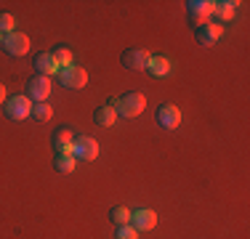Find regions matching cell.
I'll return each instance as SVG.
<instances>
[{
  "instance_id": "cell-24",
  "label": "cell",
  "mask_w": 250,
  "mask_h": 239,
  "mask_svg": "<svg viewBox=\"0 0 250 239\" xmlns=\"http://www.w3.org/2000/svg\"><path fill=\"white\" fill-rule=\"evenodd\" d=\"M0 43H3V35H0Z\"/></svg>"
},
{
  "instance_id": "cell-12",
  "label": "cell",
  "mask_w": 250,
  "mask_h": 239,
  "mask_svg": "<svg viewBox=\"0 0 250 239\" xmlns=\"http://www.w3.org/2000/svg\"><path fill=\"white\" fill-rule=\"evenodd\" d=\"M53 149H56V154H69L72 152V143H75V133L69 128H59L56 133H53Z\"/></svg>"
},
{
  "instance_id": "cell-18",
  "label": "cell",
  "mask_w": 250,
  "mask_h": 239,
  "mask_svg": "<svg viewBox=\"0 0 250 239\" xmlns=\"http://www.w3.org/2000/svg\"><path fill=\"white\" fill-rule=\"evenodd\" d=\"M51 56L56 59V64H59L62 69H64V67H72V51H69L67 45H56V48L51 51Z\"/></svg>"
},
{
  "instance_id": "cell-16",
  "label": "cell",
  "mask_w": 250,
  "mask_h": 239,
  "mask_svg": "<svg viewBox=\"0 0 250 239\" xmlns=\"http://www.w3.org/2000/svg\"><path fill=\"white\" fill-rule=\"evenodd\" d=\"M115 120H117V112L112 109L109 104H106V106H99V109L93 112V122H96L99 128H112V125H115Z\"/></svg>"
},
{
  "instance_id": "cell-22",
  "label": "cell",
  "mask_w": 250,
  "mask_h": 239,
  "mask_svg": "<svg viewBox=\"0 0 250 239\" xmlns=\"http://www.w3.org/2000/svg\"><path fill=\"white\" fill-rule=\"evenodd\" d=\"M16 27V19L11 14H0V35H11Z\"/></svg>"
},
{
  "instance_id": "cell-5",
  "label": "cell",
  "mask_w": 250,
  "mask_h": 239,
  "mask_svg": "<svg viewBox=\"0 0 250 239\" xmlns=\"http://www.w3.org/2000/svg\"><path fill=\"white\" fill-rule=\"evenodd\" d=\"M69 154H72L75 159H80V162H93V159L99 157V143H96V139H91V136H80V139H75Z\"/></svg>"
},
{
  "instance_id": "cell-3",
  "label": "cell",
  "mask_w": 250,
  "mask_h": 239,
  "mask_svg": "<svg viewBox=\"0 0 250 239\" xmlns=\"http://www.w3.org/2000/svg\"><path fill=\"white\" fill-rule=\"evenodd\" d=\"M59 82H62L67 91H80V88L88 85V72L83 67H77V64L64 67V69H59Z\"/></svg>"
},
{
  "instance_id": "cell-2",
  "label": "cell",
  "mask_w": 250,
  "mask_h": 239,
  "mask_svg": "<svg viewBox=\"0 0 250 239\" xmlns=\"http://www.w3.org/2000/svg\"><path fill=\"white\" fill-rule=\"evenodd\" d=\"M3 115L8 120H14V122H21V120L32 117V101L27 99V96H8L3 104Z\"/></svg>"
},
{
  "instance_id": "cell-1",
  "label": "cell",
  "mask_w": 250,
  "mask_h": 239,
  "mask_svg": "<svg viewBox=\"0 0 250 239\" xmlns=\"http://www.w3.org/2000/svg\"><path fill=\"white\" fill-rule=\"evenodd\" d=\"M109 106L117 112V117H139L141 112H144V106H146V99L141 93H125L120 96V99H112L109 101Z\"/></svg>"
},
{
  "instance_id": "cell-14",
  "label": "cell",
  "mask_w": 250,
  "mask_h": 239,
  "mask_svg": "<svg viewBox=\"0 0 250 239\" xmlns=\"http://www.w3.org/2000/svg\"><path fill=\"white\" fill-rule=\"evenodd\" d=\"M152 77H168L170 72H173V64H170L168 56H152L149 59V67H146Z\"/></svg>"
},
{
  "instance_id": "cell-23",
  "label": "cell",
  "mask_w": 250,
  "mask_h": 239,
  "mask_svg": "<svg viewBox=\"0 0 250 239\" xmlns=\"http://www.w3.org/2000/svg\"><path fill=\"white\" fill-rule=\"evenodd\" d=\"M5 99H8V93H5V85H3V82H0V106L5 104Z\"/></svg>"
},
{
  "instance_id": "cell-15",
  "label": "cell",
  "mask_w": 250,
  "mask_h": 239,
  "mask_svg": "<svg viewBox=\"0 0 250 239\" xmlns=\"http://www.w3.org/2000/svg\"><path fill=\"white\" fill-rule=\"evenodd\" d=\"M237 5H240V3H234V0H218V3H213V16L218 19V24L229 21L231 16H234Z\"/></svg>"
},
{
  "instance_id": "cell-11",
  "label": "cell",
  "mask_w": 250,
  "mask_h": 239,
  "mask_svg": "<svg viewBox=\"0 0 250 239\" xmlns=\"http://www.w3.org/2000/svg\"><path fill=\"white\" fill-rule=\"evenodd\" d=\"M130 226L136 231H152L157 226V213L154 210H146V207H139V210L130 213Z\"/></svg>"
},
{
  "instance_id": "cell-17",
  "label": "cell",
  "mask_w": 250,
  "mask_h": 239,
  "mask_svg": "<svg viewBox=\"0 0 250 239\" xmlns=\"http://www.w3.org/2000/svg\"><path fill=\"white\" fill-rule=\"evenodd\" d=\"M75 165H77V159L72 157V154H56V157H53V170L62 173V176L75 173Z\"/></svg>"
},
{
  "instance_id": "cell-20",
  "label": "cell",
  "mask_w": 250,
  "mask_h": 239,
  "mask_svg": "<svg viewBox=\"0 0 250 239\" xmlns=\"http://www.w3.org/2000/svg\"><path fill=\"white\" fill-rule=\"evenodd\" d=\"M32 117L35 120H40V122H48V120L53 117V109H51V104H32Z\"/></svg>"
},
{
  "instance_id": "cell-10",
  "label": "cell",
  "mask_w": 250,
  "mask_h": 239,
  "mask_svg": "<svg viewBox=\"0 0 250 239\" xmlns=\"http://www.w3.org/2000/svg\"><path fill=\"white\" fill-rule=\"evenodd\" d=\"M157 125L165 130H176L181 125V112H178L176 104H163L157 109Z\"/></svg>"
},
{
  "instance_id": "cell-8",
  "label": "cell",
  "mask_w": 250,
  "mask_h": 239,
  "mask_svg": "<svg viewBox=\"0 0 250 239\" xmlns=\"http://www.w3.org/2000/svg\"><path fill=\"white\" fill-rule=\"evenodd\" d=\"M0 45H3V51L8 53V56L19 59V56H24V53L29 51V38L24 32H16V29H14L11 35H3V43H0Z\"/></svg>"
},
{
  "instance_id": "cell-13",
  "label": "cell",
  "mask_w": 250,
  "mask_h": 239,
  "mask_svg": "<svg viewBox=\"0 0 250 239\" xmlns=\"http://www.w3.org/2000/svg\"><path fill=\"white\" fill-rule=\"evenodd\" d=\"M35 69H38V75H43V77H51V75H59V64H56V59L51 56V53H38L35 56Z\"/></svg>"
},
{
  "instance_id": "cell-9",
  "label": "cell",
  "mask_w": 250,
  "mask_h": 239,
  "mask_svg": "<svg viewBox=\"0 0 250 239\" xmlns=\"http://www.w3.org/2000/svg\"><path fill=\"white\" fill-rule=\"evenodd\" d=\"M187 11H189V19L200 27V24L210 21V16H213V0H189Z\"/></svg>"
},
{
  "instance_id": "cell-19",
  "label": "cell",
  "mask_w": 250,
  "mask_h": 239,
  "mask_svg": "<svg viewBox=\"0 0 250 239\" xmlns=\"http://www.w3.org/2000/svg\"><path fill=\"white\" fill-rule=\"evenodd\" d=\"M109 218L115 220V226H125V223H130V210L123 207V205H115L109 210Z\"/></svg>"
},
{
  "instance_id": "cell-7",
  "label": "cell",
  "mask_w": 250,
  "mask_h": 239,
  "mask_svg": "<svg viewBox=\"0 0 250 239\" xmlns=\"http://www.w3.org/2000/svg\"><path fill=\"white\" fill-rule=\"evenodd\" d=\"M149 51H144V48H128V51L120 56L123 67L130 69V72H144L146 67H149Z\"/></svg>"
},
{
  "instance_id": "cell-6",
  "label": "cell",
  "mask_w": 250,
  "mask_h": 239,
  "mask_svg": "<svg viewBox=\"0 0 250 239\" xmlns=\"http://www.w3.org/2000/svg\"><path fill=\"white\" fill-rule=\"evenodd\" d=\"M221 35H224V27L218 21H205V24H200V27H194V40H197L202 48H213Z\"/></svg>"
},
{
  "instance_id": "cell-4",
  "label": "cell",
  "mask_w": 250,
  "mask_h": 239,
  "mask_svg": "<svg viewBox=\"0 0 250 239\" xmlns=\"http://www.w3.org/2000/svg\"><path fill=\"white\" fill-rule=\"evenodd\" d=\"M27 99L35 101V104H43L45 99L51 96V77H43V75H32L27 80Z\"/></svg>"
},
{
  "instance_id": "cell-21",
  "label": "cell",
  "mask_w": 250,
  "mask_h": 239,
  "mask_svg": "<svg viewBox=\"0 0 250 239\" xmlns=\"http://www.w3.org/2000/svg\"><path fill=\"white\" fill-rule=\"evenodd\" d=\"M115 239H139V231H136L130 223H125V226H117V231H115Z\"/></svg>"
}]
</instances>
